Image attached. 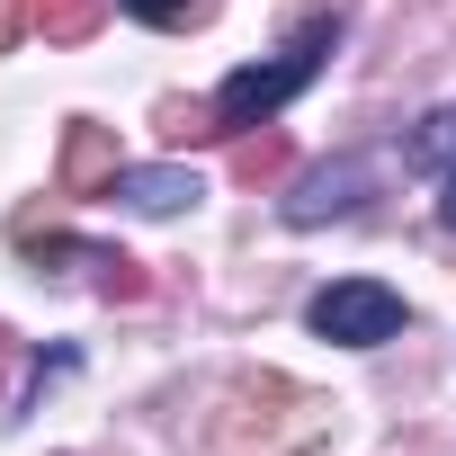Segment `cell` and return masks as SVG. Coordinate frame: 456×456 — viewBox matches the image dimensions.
Returning <instances> with one entry per match:
<instances>
[{"mask_svg":"<svg viewBox=\"0 0 456 456\" xmlns=\"http://www.w3.org/2000/svg\"><path fill=\"white\" fill-rule=\"evenodd\" d=\"M411 170L438 179V224H456V108L420 117V134H411Z\"/></svg>","mask_w":456,"mask_h":456,"instance_id":"8992f818","label":"cell"},{"mask_svg":"<svg viewBox=\"0 0 456 456\" xmlns=\"http://www.w3.org/2000/svg\"><path fill=\"white\" fill-rule=\"evenodd\" d=\"M126 19H143V28H188V19H206L215 0H117Z\"/></svg>","mask_w":456,"mask_h":456,"instance_id":"ba28073f","label":"cell"},{"mask_svg":"<svg viewBox=\"0 0 456 456\" xmlns=\"http://www.w3.org/2000/svg\"><path fill=\"white\" fill-rule=\"evenodd\" d=\"M322 54H331V28H314V37H305V45H287L278 63H242L233 81L215 90V108H206V117H215V134H242V126L278 117V108H287V99L322 72Z\"/></svg>","mask_w":456,"mask_h":456,"instance_id":"6da1fadb","label":"cell"},{"mask_svg":"<svg viewBox=\"0 0 456 456\" xmlns=\"http://www.w3.org/2000/svg\"><path fill=\"white\" fill-rule=\"evenodd\" d=\"M305 322H314L322 340H340V349H376V340L403 331V296L376 287V278H340V287H322V296L305 305Z\"/></svg>","mask_w":456,"mask_h":456,"instance_id":"7a4b0ae2","label":"cell"},{"mask_svg":"<svg viewBox=\"0 0 456 456\" xmlns=\"http://www.w3.org/2000/svg\"><path fill=\"white\" fill-rule=\"evenodd\" d=\"M19 19H28V10H19V0H0V45H10V37H19Z\"/></svg>","mask_w":456,"mask_h":456,"instance_id":"30bf717a","label":"cell"},{"mask_svg":"<svg viewBox=\"0 0 456 456\" xmlns=\"http://www.w3.org/2000/svg\"><path fill=\"white\" fill-rule=\"evenodd\" d=\"M358 188H367V161H322V170H305V179H296V197H287V224L349 215V206H358Z\"/></svg>","mask_w":456,"mask_h":456,"instance_id":"277c9868","label":"cell"},{"mask_svg":"<svg viewBox=\"0 0 456 456\" xmlns=\"http://www.w3.org/2000/svg\"><path fill=\"white\" fill-rule=\"evenodd\" d=\"M117 206H134V215H188L197 197H206V179L197 170H179V161H161V170H117V188H108Z\"/></svg>","mask_w":456,"mask_h":456,"instance_id":"3957f363","label":"cell"},{"mask_svg":"<svg viewBox=\"0 0 456 456\" xmlns=\"http://www.w3.org/2000/svg\"><path fill=\"white\" fill-rule=\"evenodd\" d=\"M278 161H287L278 143H242V179H260V170H278Z\"/></svg>","mask_w":456,"mask_h":456,"instance_id":"9c48e42d","label":"cell"},{"mask_svg":"<svg viewBox=\"0 0 456 456\" xmlns=\"http://www.w3.org/2000/svg\"><path fill=\"white\" fill-rule=\"evenodd\" d=\"M117 134L108 126H72L63 134V197H90V188H117Z\"/></svg>","mask_w":456,"mask_h":456,"instance_id":"5b68a950","label":"cell"},{"mask_svg":"<svg viewBox=\"0 0 456 456\" xmlns=\"http://www.w3.org/2000/svg\"><path fill=\"white\" fill-rule=\"evenodd\" d=\"M28 19H37L54 45H81V37L99 28V0H28Z\"/></svg>","mask_w":456,"mask_h":456,"instance_id":"52a82bcc","label":"cell"}]
</instances>
